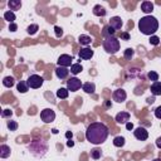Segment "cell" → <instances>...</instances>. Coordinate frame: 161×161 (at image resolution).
<instances>
[{
  "instance_id": "20",
  "label": "cell",
  "mask_w": 161,
  "mask_h": 161,
  "mask_svg": "<svg viewBox=\"0 0 161 161\" xmlns=\"http://www.w3.org/2000/svg\"><path fill=\"white\" fill-rule=\"evenodd\" d=\"M93 14L96 16H104L106 15V9L101 5H94L93 6Z\"/></svg>"
},
{
  "instance_id": "7",
  "label": "cell",
  "mask_w": 161,
  "mask_h": 161,
  "mask_svg": "<svg viewBox=\"0 0 161 161\" xmlns=\"http://www.w3.org/2000/svg\"><path fill=\"white\" fill-rule=\"evenodd\" d=\"M82 86H83V84H82L80 79H78L77 77H73V78H70V79L67 80V89L70 91V92H75V91H78Z\"/></svg>"
},
{
  "instance_id": "19",
  "label": "cell",
  "mask_w": 161,
  "mask_h": 161,
  "mask_svg": "<svg viewBox=\"0 0 161 161\" xmlns=\"http://www.w3.org/2000/svg\"><path fill=\"white\" fill-rule=\"evenodd\" d=\"M8 6L10 9V11H14V10H19L21 8V1L20 0H10L8 3Z\"/></svg>"
},
{
  "instance_id": "5",
  "label": "cell",
  "mask_w": 161,
  "mask_h": 161,
  "mask_svg": "<svg viewBox=\"0 0 161 161\" xmlns=\"http://www.w3.org/2000/svg\"><path fill=\"white\" fill-rule=\"evenodd\" d=\"M43 83H44L43 77H40V75H38V74H31V75L26 79L28 87H29V88H34V89L40 88V87L43 86Z\"/></svg>"
},
{
  "instance_id": "43",
  "label": "cell",
  "mask_w": 161,
  "mask_h": 161,
  "mask_svg": "<svg viewBox=\"0 0 161 161\" xmlns=\"http://www.w3.org/2000/svg\"><path fill=\"white\" fill-rule=\"evenodd\" d=\"M67 146H68V147H73V146H74V142H73L72 140H68V142H67Z\"/></svg>"
},
{
  "instance_id": "38",
  "label": "cell",
  "mask_w": 161,
  "mask_h": 161,
  "mask_svg": "<svg viewBox=\"0 0 161 161\" xmlns=\"http://www.w3.org/2000/svg\"><path fill=\"white\" fill-rule=\"evenodd\" d=\"M16 29H18V25H16L15 23H11V24L9 25V30H10V31H16Z\"/></svg>"
},
{
  "instance_id": "42",
  "label": "cell",
  "mask_w": 161,
  "mask_h": 161,
  "mask_svg": "<svg viewBox=\"0 0 161 161\" xmlns=\"http://www.w3.org/2000/svg\"><path fill=\"white\" fill-rule=\"evenodd\" d=\"M156 146H157L158 148H161V137H158V138L156 140Z\"/></svg>"
},
{
  "instance_id": "18",
  "label": "cell",
  "mask_w": 161,
  "mask_h": 161,
  "mask_svg": "<svg viewBox=\"0 0 161 161\" xmlns=\"http://www.w3.org/2000/svg\"><path fill=\"white\" fill-rule=\"evenodd\" d=\"M82 88H83V91H84L86 93L92 94V93H94V91H96V84L92 83V82H87V83H84V84L82 86Z\"/></svg>"
},
{
  "instance_id": "23",
  "label": "cell",
  "mask_w": 161,
  "mask_h": 161,
  "mask_svg": "<svg viewBox=\"0 0 161 161\" xmlns=\"http://www.w3.org/2000/svg\"><path fill=\"white\" fill-rule=\"evenodd\" d=\"M78 42H79L82 45H89V44H91V42H92V39H91V36H89V35L82 34V35H79Z\"/></svg>"
},
{
  "instance_id": "28",
  "label": "cell",
  "mask_w": 161,
  "mask_h": 161,
  "mask_svg": "<svg viewBox=\"0 0 161 161\" xmlns=\"http://www.w3.org/2000/svg\"><path fill=\"white\" fill-rule=\"evenodd\" d=\"M82 70H83V68H82V65H80L79 63L72 64V67H70V73H73V74H78V73H80Z\"/></svg>"
},
{
  "instance_id": "10",
  "label": "cell",
  "mask_w": 161,
  "mask_h": 161,
  "mask_svg": "<svg viewBox=\"0 0 161 161\" xmlns=\"http://www.w3.org/2000/svg\"><path fill=\"white\" fill-rule=\"evenodd\" d=\"M133 135L138 140V141H146L148 138V132L146 131V128L143 127H137L135 131H133Z\"/></svg>"
},
{
  "instance_id": "40",
  "label": "cell",
  "mask_w": 161,
  "mask_h": 161,
  "mask_svg": "<svg viewBox=\"0 0 161 161\" xmlns=\"http://www.w3.org/2000/svg\"><path fill=\"white\" fill-rule=\"evenodd\" d=\"M65 137H67L68 140H72V137H73V133H72L70 131H67V132H65Z\"/></svg>"
},
{
  "instance_id": "25",
  "label": "cell",
  "mask_w": 161,
  "mask_h": 161,
  "mask_svg": "<svg viewBox=\"0 0 161 161\" xmlns=\"http://www.w3.org/2000/svg\"><path fill=\"white\" fill-rule=\"evenodd\" d=\"M15 18H16V16H15L14 11H10V10H9V11H5V13H4V19H5V20H8L10 24H11V23H14Z\"/></svg>"
},
{
  "instance_id": "45",
  "label": "cell",
  "mask_w": 161,
  "mask_h": 161,
  "mask_svg": "<svg viewBox=\"0 0 161 161\" xmlns=\"http://www.w3.org/2000/svg\"><path fill=\"white\" fill-rule=\"evenodd\" d=\"M104 106H106V107H109V106H111V102H109V101H107V102L104 103Z\"/></svg>"
},
{
  "instance_id": "2",
  "label": "cell",
  "mask_w": 161,
  "mask_h": 161,
  "mask_svg": "<svg viewBox=\"0 0 161 161\" xmlns=\"http://www.w3.org/2000/svg\"><path fill=\"white\" fill-rule=\"evenodd\" d=\"M138 29L143 34V35H150L152 36L157 29H158V21L155 16H151V15H146L143 18L140 19L138 21Z\"/></svg>"
},
{
  "instance_id": "33",
  "label": "cell",
  "mask_w": 161,
  "mask_h": 161,
  "mask_svg": "<svg viewBox=\"0 0 161 161\" xmlns=\"http://www.w3.org/2000/svg\"><path fill=\"white\" fill-rule=\"evenodd\" d=\"M148 42H150L151 45H158V44H160V38H158L157 35H152Z\"/></svg>"
},
{
  "instance_id": "17",
  "label": "cell",
  "mask_w": 161,
  "mask_h": 161,
  "mask_svg": "<svg viewBox=\"0 0 161 161\" xmlns=\"http://www.w3.org/2000/svg\"><path fill=\"white\" fill-rule=\"evenodd\" d=\"M10 152H11V150H10V147H9L8 145L3 143V145L0 146V157H1V158L9 157V156H10Z\"/></svg>"
},
{
  "instance_id": "26",
  "label": "cell",
  "mask_w": 161,
  "mask_h": 161,
  "mask_svg": "<svg viewBox=\"0 0 161 161\" xmlns=\"http://www.w3.org/2000/svg\"><path fill=\"white\" fill-rule=\"evenodd\" d=\"M3 84H4L6 88H11V87L14 86V77H10V75L5 77V78L3 79Z\"/></svg>"
},
{
  "instance_id": "21",
  "label": "cell",
  "mask_w": 161,
  "mask_h": 161,
  "mask_svg": "<svg viewBox=\"0 0 161 161\" xmlns=\"http://www.w3.org/2000/svg\"><path fill=\"white\" fill-rule=\"evenodd\" d=\"M16 89H18V92H19V93H26V92L29 91V87H28L26 82L20 80V82L16 84Z\"/></svg>"
},
{
  "instance_id": "3",
  "label": "cell",
  "mask_w": 161,
  "mask_h": 161,
  "mask_svg": "<svg viewBox=\"0 0 161 161\" xmlns=\"http://www.w3.org/2000/svg\"><path fill=\"white\" fill-rule=\"evenodd\" d=\"M29 151L36 157H43L48 151V143L43 140H34L29 145Z\"/></svg>"
},
{
  "instance_id": "44",
  "label": "cell",
  "mask_w": 161,
  "mask_h": 161,
  "mask_svg": "<svg viewBox=\"0 0 161 161\" xmlns=\"http://www.w3.org/2000/svg\"><path fill=\"white\" fill-rule=\"evenodd\" d=\"M153 101H155V98H153V97L147 98V103H153Z\"/></svg>"
},
{
  "instance_id": "4",
  "label": "cell",
  "mask_w": 161,
  "mask_h": 161,
  "mask_svg": "<svg viewBox=\"0 0 161 161\" xmlns=\"http://www.w3.org/2000/svg\"><path fill=\"white\" fill-rule=\"evenodd\" d=\"M103 48L107 53L114 54L119 50V40L116 36H107L103 40Z\"/></svg>"
},
{
  "instance_id": "16",
  "label": "cell",
  "mask_w": 161,
  "mask_h": 161,
  "mask_svg": "<svg viewBox=\"0 0 161 161\" xmlns=\"http://www.w3.org/2000/svg\"><path fill=\"white\" fill-rule=\"evenodd\" d=\"M141 10H142L145 14H150V13H152V10H153V4H152L151 1H143V3L141 4Z\"/></svg>"
},
{
  "instance_id": "11",
  "label": "cell",
  "mask_w": 161,
  "mask_h": 161,
  "mask_svg": "<svg viewBox=\"0 0 161 161\" xmlns=\"http://www.w3.org/2000/svg\"><path fill=\"white\" fill-rule=\"evenodd\" d=\"M114 121L119 125H123V123L126 125L127 122H130V113L128 112H119V113L116 114Z\"/></svg>"
},
{
  "instance_id": "12",
  "label": "cell",
  "mask_w": 161,
  "mask_h": 161,
  "mask_svg": "<svg viewBox=\"0 0 161 161\" xmlns=\"http://www.w3.org/2000/svg\"><path fill=\"white\" fill-rule=\"evenodd\" d=\"M78 57H79L80 59L88 60V59H91V58L93 57V50H92L91 48H83V49H80V50H79Z\"/></svg>"
},
{
  "instance_id": "31",
  "label": "cell",
  "mask_w": 161,
  "mask_h": 161,
  "mask_svg": "<svg viewBox=\"0 0 161 161\" xmlns=\"http://www.w3.org/2000/svg\"><path fill=\"white\" fill-rule=\"evenodd\" d=\"M147 77H148V79L152 80V82H157V80H158V74H157L156 72H153V70L148 72V73H147Z\"/></svg>"
},
{
  "instance_id": "41",
  "label": "cell",
  "mask_w": 161,
  "mask_h": 161,
  "mask_svg": "<svg viewBox=\"0 0 161 161\" xmlns=\"http://www.w3.org/2000/svg\"><path fill=\"white\" fill-rule=\"evenodd\" d=\"M126 128H127V130H132V128H133V125H132L131 122H127V123H126Z\"/></svg>"
},
{
  "instance_id": "32",
  "label": "cell",
  "mask_w": 161,
  "mask_h": 161,
  "mask_svg": "<svg viewBox=\"0 0 161 161\" xmlns=\"http://www.w3.org/2000/svg\"><path fill=\"white\" fill-rule=\"evenodd\" d=\"M91 156H92V158H94V160H98V158L101 157V150H98V148H94V150H92V151H91Z\"/></svg>"
},
{
  "instance_id": "36",
  "label": "cell",
  "mask_w": 161,
  "mask_h": 161,
  "mask_svg": "<svg viewBox=\"0 0 161 161\" xmlns=\"http://www.w3.org/2000/svg\"><path fill=\"white\" fill-rule=\"evenodd\" d=\"M54 31H55V36L57 38H60L62 35H63V29L60 28V26H54Z\"/></svg>"
},
{
  "instance_id": "30",
  "label": "cell",
  "mask_w": 161,
  "mask_h": 161,
  "mask_svg": "<svg viewBox=\"0 0 161 161\" xmlns=\"http://www.w3.org/2000/svg\"><path fill=\"white\" fill-rule=\"evenodd\" d=\"M133 54H135L133 49H132V48H127V49L125 50V53H123V57H125V59L131 60V58L133 57Z\"/></svg>"
},
{
  "instance_id": "46",
  "label": "cell",
  "mask_w": 161,
  "mask_h": 161,
  "mask_svg": "<svg viewBox=\"0 0 161 161\" xmlns=\"http://www.w3.org/2000/svg\"><path fill=\"white\" fill-rule=\"evenodd\" d=\"M52 132H53V133H58V130H57V128H53Z\"/></svg>"
},
{
  "instance_id": "9",
  "label": "cell",
  "mask_w": 161,
  "mask_h": 161,
  "mask_svg": "<svg viewBox=\"0 0 161 161\" xmlns=\"http://www.w3.org/2000/svg\"><path fill=\"white\" fill-rule=\"evenodd\" d=\"M72 57L70 55H68V54H62L59 58H58V60H57V63H58V67H65V68H68L69 65L72 67Z\"/></svg>"
},
{
  "instance_id": "1",
  "label": "cell",
  "mask_w": 161,
  "mask_h": 161,
  "mask_svg": "<svg viewBox=\"0 0 161 161\" xmlns=\"http://www.w3.org/2000/svg\"><path fill=\"white\" fill-rule=\"evenodd\" d=\"M108 137V127L101 122H93L87 127L86 138L93 145L103 143Z\"/></svg>"
},
{
  "instance_id": "47",
  "label": "cell",
  "mask_w": 161,
  "mask_h": 161,
  "mask_svg": "<svg viewBox=\"0 0 161 161\" xmlns=\"http://www.w3.org/2000/svg\"><path fill=\"white\" fill-rule=\"evenodd\" d=\"M152 161H161V157H158V158H155V160H152Z\"/></svg>"
},
{
  "instance_id": "6",
  "label": "cell",
  "mask_w": 161,
  "mask_h": 161,
  "mask_svg": "<svg viewBox=\"0 0 161 161\" xmlns=\"http://www.w3.org/2000/svg\"><path fill=\"white\" fill-rule=\"evenodd\" d=\"M40 118L44 123H50L55 119V112L50 108H45L40 112Z\"/></svg>"
},
{
  "instance_id": "35",
  "label": "cell",
  "mask_w": 161,
  "mask_h": 161,
  "mask_svg": "<svg viewBox=\"0 0 161 161\" xmlns=\"http://www.w3.org/2000/svg\"><path fill=\"white\" fill-rule=\"evenodd\" d=\"M8 128H9L10 131H16V130H18V123H16L15 121H9V122H8Z\"/></svg>"
},
{
  "instance_id": "39",
  "label": "cell",
  "mask_w": 161,
  "mask_h": 161,
  "mask_svg": "<svg viewBox=\"0 0 161 161\" xmlns=\"http://www.w3.org/2000/svg\"><path fill=\"white\" fill-rule=\"evenodd\" d=\"M121 39H123V40H130V34H128V33H122V34H121Z\"/></svg>"
},
{
  "instance_id": "37",
  "label": "cell",
  "mask_w": 161,
  "mask_h": 161,
  "mask_svg": "<svg viewBox=\"0 0 161 161\" xmlns=\"http://www.w3.org/2000/svg\"><path fill=\"white\" fill-rule=\"evenodd\" d=\"M155 116H156V118L161 119V106H158V107L155 109Z\"/></svg>"
},
{
  "instance_id": "22",
  "label": "cell",
  "mask_w": 161,
  "mask_h": 161,
  "mask_svg": "<svg viewBox=\"0 0 161 161\" xmlns=\"http://www.w3.org/2000/svg\"><path fill=\"white\" fill-rule=\"evenodd\" d=\"M103 35H104V38H107V36H113V34L116 33V30L108 24V25H106V26H103Z\"/></svg>"
},
{
  "instance_id": "29",
  "label": "cell",
  "mask_w": 161,
  "mask_h": 161,
  "mask_svg": "<svg viewBox=\"0 0 161 161\" xmlns=\"http://www.w3.org/2000/svg\"><path fill=\"white\" fill-rule=\"evenodd\" d=\"M38 30H39V26H38L36 24H31V25H29V26L26 28V31H28V34H30V35H34Z\"/></svg>"
},
{
  "instance_id": "27",
  "label": "cell",
  "mask_w": 161,
  "mask_h": 161,
  "mask_svg": "<svg viewBox=\"0 0 161 161\" xmlns=\"http://www.w3.org/2000/svg\"><path fill=\"white\" fill-rule=\"evenodd\" d=\"M113 145H114L116 147H122V146H125V137H122V136L114 137V138H113Z\"/></svg>"
},
{
  "instance_id": "15",
  "label": "cell",
  "mask_w": 161,
  "mask_h": 161,
  "mask_svg": "<svg viewBox=\"0 0 161 161\" xmlns=\"http://www.w3.org/2000/svg\"><path fill=\"white\" fill-rule=\"evenodd\" d=\"M150 91L153 96H161V82H153L150 87Z\"/></svg>"
},
{
  "instance_id": "34",
  "label": "cell",
  "mask_w": 161,
  "mask_h": 161,
  "mask_svg": "<svg viewBox=\"0 0 161 161\" xmlns=\"http://www.w3.org/2000/svg\"><path fill=\"white\" fill-rule=\"evenodd\" d=\"M11 116H13V111L11 109H9V108L3 109V112H1V117L3 118H8V117H11Z\"/></svg>"
},
{
  "instance_id": "8",
  "label": "cell",
  "mask_w": 161,
  "mask_h": 161,
  "mask_svg": "<svg viewBox=\"0 0 161 161\" xmlns=\"http://www.w3.org/2000/svg\"><path fill=\"white\" fill-rule=\"evenodd\" d=\"M112 97H113V101H116L117 103H123V102L126 101V98H127V93H126L125 89L118 88V89H116V91L113 92Z\"/></svg>"
},
{
  "instance_id": "14",
  "label": "cell",
  "mask_w": 161,
  "mask_h": 161,
  "mask_svg": "<svg viewBox=\"0 0 161 161\" xmlns=\"http://www.w3.org/2000/svg\"><path fill=\"white\" fill-rule=\"evenodd\" d=\"M122 19L119 18V16H113V18H111V20H109V25L114 29V30H118V29H121L122 28Z\"/></svg>"
},
{
  "instance_id": "13",
  "label": "cell",
  "mask_w": 161,
  "mask_h": 161,
  "mask_svg": "<svg viewBox=\"0 0 161 161\" xmlns=\"http://www.w3.org/2000/svg\"><path fill=\"white\" fill-rule=\"evenodd\" d=\"M69 74V69L65 68V67H57L55 68V75L59 78V79H65Z\"/></svg>"
},
{
  "instance_id": "24",
  "label": "cell",
  "mask_w": 161,
  "mask_h": 161,
  "mask_svg": "<svg viewBox=\"0 0 161 161\" xmlns=\"http://www.w3.org/2000/svg\"><path fill=\"white\" fill-rule=\"evenodd\" d=\"M57 97L58 98H62V99H64V98H67L68 97V94H69V91L67 89V88H59L58 91H57Z\"/></svg>"
}]
</instances>
